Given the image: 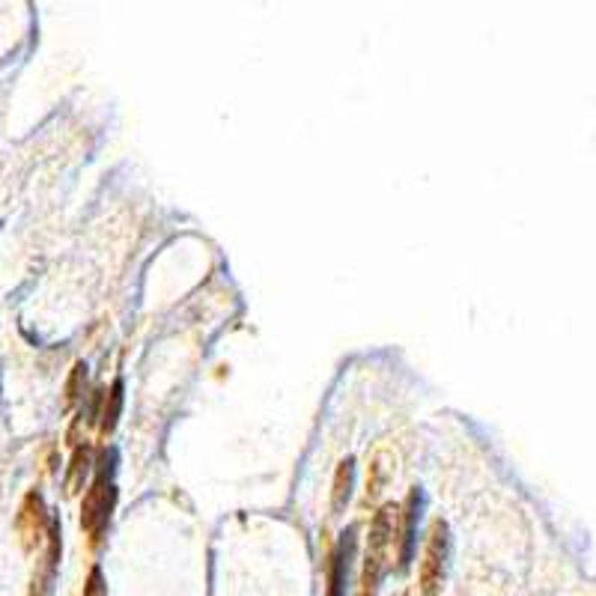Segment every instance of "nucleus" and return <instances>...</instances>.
Listing matches in <instances>:
<instances>
[{"label":"nucleus","instance_id":"6","mask_svg":"<svg viewBox=\"0 0 596 596\" xmlns=\"http://www.w3.org/2000/svg\"><path fill=\"white\" fill-rule=\"evenodd\" d=\"M417 507H421V492L412 489V492H408V498H406V504L399 507V519H397V539H394V546L399 543V566H408V557H412Z\"/></svg>","mask_w":596,"mask_h":596},{"label":"nucleus","instance_id":"5","mask_svg":"<svg viewBox=\"0 0 596 596\" xmlns=\"http://www.w3.org/2000/svg\"><path fill=\"white\" fill-rule=\"evenodd\" d=\"M57 557H60V525L51 519L48 525V548H45L39 566L33 573V591L31 596H51L54 588V573H57Z\"/></svg>","mask_w":596,"mask_h":596},{"label":"nucleus","instance_id":"4","mask_svg":"<svg viewBox=\"0 0 596 596\" xmlns=\"http://www.w3.org/2000/svg\"><path fill=\"white\" fill-rule=\"evenodd\" d=\"M48 525H51V519H48V513H45L42 495L39 492H31L22 504V513H18V534H22L24 546L27 548L39 546L42 539L48 537Z\"/></svg>","mask_w":596,"mask_h":596},{"label":"nucleus","instance_id":"7","mask_svg":"<svg viewBox=\"0 0 596 596\" xmlns=\"http://www.w3.org/2000/svg\"><path fill=\"white\" fill-rule=\"evenodd\" d=\"M352 474H355V462H352L349 456H346V460L340 462L337 474H334V489H331V510H334V513H340V510L349 504V495H352Z\"/></svg>","mask_w":596,"mask_h":596},{"label":"nucleus","instance_id":"11","mask_svg":"<svg viewBox=\"0 0 596 596\" xmlns=\"http://www.w3.org/2000/svg\"><path fill=\"white\" fill-rule=\"evenodd\" d=\"M83 596H108L105 575H101L99 566H92V570H90V579H87V588H83Z\"/></svg>","mask_w":596,"mask_h":596},{"label":"nucleus","instance_id":"3","mask_svg":"<svg viewBox=\"0 0 596 596\" xmlns=\"http://www.w3.org/2000/svg\"><path fill=\"white\" fill-rule=\"evenodd\" d=\"M447 555H451V530H447V522L435 519L421 561V591L426 596H435L442 591V582L447 575Z\"/></svg>","mask_w":596,"mask_h":596},{"label":"nucleus","instance_id":"12","mask_svg":"<svg viewBox=\"0 0 596 596\" xmlns=\"http://www.w3.org/2000/svg\"><path fill=\"white\" fill-rule=\"evenodd\" d=\"M83 370H87L83 364H74V370H72V379H69V385H66V406H72L74 399L81 397V394H78V390H81V379L87 376Z\"/></svg>","mask_w":596,"mask_h":596},{"label":"nucleus","instance_id":"9","mask_svg":"<svg viewBox=\"0 0 596 596\" xmlns=\"http://www.w3.org/2000/svg\"><path fill=\"white\" fill-rule=\"evenodd\" d=\"M90 471V447L83 444L74 451L72 462H69V474H66V495H74V492H81L83 486V478H87Z\"/></svg>","mask_w":596,"mask_h":596},{"label":"nucleus","instance_id":"10","mask_svg":"<svg viewBox=\"0 0 596 596\" xmlns=\"http://www.w3.org/2000/svg\"><path fill=\"white\" fill-rule=\"evenodd\" d=\"M388 474H390V469L385 465V453H379L376 460H372V465H370V478H367V501L379 495L381 486H385V480H388Z\"/></svg>","mask_w":596,"mask_h":596},{"label":"nucleus","instance_id":"2","mask_svg":"<svg viewBox=\"0 0 596 596\" xmlns=\"http://www.w3.org/2000/svg\"><path fill=\"white\" fill-rule=\"evenodd\" d=\"M114 501H117V492H114V480H110V469L105 460L101 462L99 478L92 480V486L87 489L83 504H81V528L87 530L92 543H99L101 534H105L110 510H114Z\"/></svg>","mask_w":596,"mask_h":596},{"label":"nucleus","instance_id":"8","mask_svg":"<svg viewBox=\"0 0 596 596\" xmlns=\"http://www.w3.org/2000/svg\"><path fill=\"white\" fill-rule=\"evenodd\" d=\"M119 412H123V381H114L110 385V390H108V397H105V408H101V424H99V430H101V435H110L114 433V426H117V421H119Z\"/></svg>","mask_w":596,"mask_h":596},{"label":"nucleus","instance_id":"1","mask_svg":"<svg viewBox=\"0 0 596 596\" xmlns=\"http://www.w3.org/2000/svg\"><path fill=\"white\" fill-rule=\"evenodd\" d=\"M397 519H399L397 504H385L376 516H372V525H370V534H367L364 570H361V582H358L355 596H376L379 593V584L388 573L390 552H394Z\"/></svg>","mask_w":596,"mask_h":596}]
</instances>
